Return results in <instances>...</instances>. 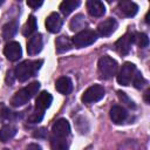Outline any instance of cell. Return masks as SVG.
<instances>
[{
	"instance_id": "obj_1",
	"label": "cell",
	"mask_w": 150,
	"mask_h": 150,
	"mask_svg": "<svg viewBox=\"0 0 150 150\" xmlns=\"http://www.w3.org/2000/svg\"><path fill=\"white\" fill-rule=\"evenodd\" d=\"M43 61L42 60H26L21 63H19L15 69H14V76L20 81V82H25L27 81L29 77L35 76V74L38 73V70L41 68Z\"/></svg>"
},
{
	"instance_id": "obj_2",
	"label": "cell",
	"mask_w": 150,
	"mask_h": 150,
	"mask_svg": "<svg viewBox=\"0 0 150 150\" xmlns=\"http://www.w3.org/2000/svg\"><path fill=\"white\" fill-rule=\"evenodd\" d=\"M39 89H40V83L38 81L29 83L28 86L23 87L22 89H20L14 94V96L11 100V104L13 107H21L26 104L39 91Z\"/></svg>"
},
{
	"instance_id": "obj_3",
	"label": "cell",
	"mask_w": 150,
	"mask_h": 150,
	"mask_svg": "<svg viewBox=\"0 0 150 150\" xmlns=\"http://www.w3.org/2000/svg\"><path fill=\"white\" fill-rule=\"evenodd\" d=\"M98 73H100V76L104 80H109L110 77H112L115 74H116V70H117V62L108 56V55H104L102 56L100 60H98Z\"/></svg>"
},
{
	"instance_id": "obj_4",
	"label": "cell",
	"mask_w": 150,
	"mask_h": 150,
	"mask_svg": "<svg viewBox=\"0 0 150 150\" xmlns=\"http://www.w3.org/2000/svg\"><path fill=\"white\" fill-rule=\"evenodd\" d=\"M97 39V33L91 29H83L80 30L75 36L71 39V42L77 48H83L87 46L93 45Z\"/></svg>"
},
{
	"instance_id": "obj_5",
	"label": "cell",
	"mask_w": 150,
	"mask_h": 150,
	"mask_svg": "<svg viewBox=\"0 0 150 150\" xmlns=\"http://www.w3.org/2000/svg\"><path fill=\"white\" fill-rule=\"evenodd\" d=\"M136 66L131 62H124L117 74V82L122 86H129L136 74Z\"/></svg>"
},
{
	"instance_id": "obj_6",
	"label": "cell",
	"mask_w": 150,
	"mask_h": 150,
	"mask_svg": "<svg viewBox=\"0 0 150 150\" xmlns=\"http://www.w3.org/2000/svg\"><path fill=\"white\" fill-rule=\"evenodd\" d=\"M104 88L101 84H93L90 86L81 96V100L83 103H94L103 98L104 96Z\"/></svg>"
},
{
	"instance_id": "obj_7",
	"label": "cell",
	"mask_w": 150,
	"mask_h": 150,
	"mask_svg": "<svg viewBox=\"0 0 150 150\" xmlns=\"http://www.w3.org/2000/svg\"><path fill=\"white\" fill-rule=\"evenodd\" d=\"M70 135V125L66 118H60L55 121L52 127V137L56 138H64L67 139Z\"/></svg>"
},
{
	"instance_id": "obj_8",
	"label": "cell",
	"mask_w": 150,
	"mask_h": 150,
	"mask_svg": "<svg viewBox=\"0 0 150 150\" xmlns=\"http://www.w3.org/2000/svg\"><path fill=\"white\" fill-rule=\"evenodd\" d=\"M134 43V34L131 33H127L124 34L122 38H120L116 43H115V47L117 49V52L122 55H127L130 49H131V45Z\"/></svg>"
},
{
	"instance_id": "obj_9",
	"label": "cell",
	"mask_w": 150,
	"mask_h": 150,
	"mask_svg": "<svg viewBox=\"0 0 150 150\" xmlns=\"http://www.w3.org/2000/svg\"><path fill=\"white\" fill-rule=\"evenodd\" d=\"M4 54L5 56L9 60V61H16L21 57L22 50H21V46L19 42L16 41H12L9 43H7L4 48Z\"/></svg>"
},
{
	"instance_id": "obj_10",
	"label": "cell",
	"mask_w": 150,
	"mask_h": 150,
	"mask_svg": "<svg viewBox=\"0 0 150 150\" xmlns=\"http://www.w3.org/2000/svg\"><path fill=\"white\" fill-rule=\"evenodd\" d=\"M116 28H117V21L112 18H108L98 23L97 33L101 36H109L116 30Z\"/></svg>"
},
{
	"instance_id": "obj_11",
	"label": "cell",
	"mask_w": 150,
	"mask_h": 150,
	"mask_svg": "<svg viewBox=\"0 0 150 150\" xmlns=\"http://www.w3.org/2000/svg\"><path fill=\"white\" fill-rule=\"evenodd\" d=\"M52 102H53V96L48 91H41L35 100V110L40 112H45V110L50 107Z\"/></svg>"
},
{
	"instance_id": "obj_12",
	"label": "cell",
	"mask_w": 150,
	"mask_h": 150,
	"mask_svg": "<svg viewBox=\"0 0 150 150\" xmlns=\"http://www.w3.org/2000/svg\"><path fill=\"white\" fill-rule=\"evenodd\" d=\"M42 36L41 34H34L29 38L27 42V53L28 55H36L42 49Z\"/></svg>"
},
{
	"instance_id": "obj_13",
	"label": "cell",
	"mask_w": 150,
	"mask_h": 150,
	"mask_svg": "<svg viewBox=\"0 0 150 150\" xmlns=\"http://www.w3.org/2000/svg\"><path fill=\"white\" fill-rule=\"evenodd\" d=\"M62 27V19L57 13H50L46 19V28L50 33H57L60 32Z\"/></svg>"
},
{
	"instance_id": "obj_14",
	"label": "cell",
	"mask_w": 150,
	"mask_h": 150,
	"mask_svg": "<svg viewBox=\"0 0 150 150\" xmlns=\"http://www.w3.org/2000/svg\"><path fill=\"white\" fill-rule=\"evenodd\" d=\"M110 118L115 124H122L128 118V112L123 107L114 105L110 109Z\"/></svg>"
},
{
	"instance_id": "obj_15",
	"label": "cell",
	"mask_w": 150,
	"mask_h": 150,
	"mask_svg": "<svg viewBox=\"0 0 150 150\" xmlns=\"http://www.w3.org/2000/svg\"><path fill=\"white\" fill-rule=\"evenodd\" d=\"M55 89L62 94V95H68L73 90V83L71 80L68 76H61L56 80L55 82Z\"/></svg>"
},
{
	"instance_id": "obj_16",
	"label": "cell",
	"mask_w": 150,
	"mask_h": 150,
	"mask_svg": "<svg viewBox=\"0 0 150 150\" xmlns=\"http://www.w3.org/2000/svg\"><path fill=\"white\" fill-rule=\"evenodd\" d=\"M87 9L90 15L100 18L105 13V7L102 1L98 0H89L87 1Z\"/></svg>"
},
{
	"instance_id": "obj_17",
	"label": "cell",
	"mask_w": 150,
	"mask_h": 150,
	"mask_svg": "<svg viewBox=\"0 0 150 150\" xmlns=\"http://www.w3.org/2000/svg\"><path fill=\"white\" fill-rule=\"evenodd\" d=\"M118 9L124 16L131 18L138 12V6L132 1H121L118 2Z\"/></svg>"
},
{
	"instance_id": "obj_18",
	"label": "cell",
	"mask_w": 150,
	"mask_h": 150,
	"mask_svg": "<svg viewBox=\"0 0 150 150\" xmlns=\"http://www.w3.org/2000/svg\"><path fill=\"white\" fill-rule=\"evenodd\" d=\"M71 47H73V42H71V40L68 36L61 35V36L56 38V40H55V48H56L57 53L68 52V50L71 49Z\"/></svg>"
},
{
	"instance_id": "obj_19",
	"label": "cell",
	"mask_w": 150,
	"mask_h": 150,
	"mask_svg": "<svg viewBox=\"0 0 150 150\" xmlns=\"http://www.w3.org/2000/svg\"><path fill=\"white\" fill-rule=\"evenodd\" d=\"M16 134V127L13 124H5L0 129V141L1 142H8L11 138H13Z\"/></svg>"
},
{
	"instance_id": "obj_20",
	"label": "cell",
	"mask_w": 150,
	"mask_h": 150,
	"mask_svg": "<svg viewBox=\"0 0 150 150\" xmlns=\"http://www.w3.org/2000/svg\"><path fill=\"white\" fill-rule=\"evenodd\" d=\"M18 28H19V25H18V21H16V20L9 21L8 23H6V25L2 27V38H4L5 40H8V39L13 38V36L16 34Z\"/></svg>"
},
{
	"instance_id": "obj_21",
	"label": "cell",
	"mask_w": 150,
	"mask_h": 150,
	"mask_svg": "<svg viewBox=\"0 0 150 150\" xmlns=\"http://www.w3.org/2000/svg\"><path fill=\"white\" fill-rule=\"evenodd\" d=\"M38 28V25H36V19L34 15H29L28 16V20L26 21L25 26H23V29H22V34L25 36H32L35 30Z\"/></svg>"
},
{
	"instance_id": "obj_22",
	"label": "cell",
	"mask_w": 150,
	"mask_h": 150,
	"mask_svg": "<svg viewBox=\"0 0 150 150\" xmlns=\"http://www.w3.org/2000/svg\"><path fill=\"white\" fill-rule=\"evenodd\" d=\"M80 1L79 0H64L61 2L60 5V11L64 14V15H68L70 14L75 8H77L80 6Z\"/></svg>"
},
{
	"instance_id": "obj_23",
	"label": "cell",
	"mask_w": 150,
	"mask_h": 150,
	"mask_svg": "<svg viewBox=\"0 0 150 150\" xmlns=\"http://www.w3.org/2000/svg\"><path fill=\"white\" fill-rule=\"evenodd\" d=\"M84 19H86V18H84L82 14H77V15H75V16L71 19L70 23H69L70 29H71L73 32L82 29V28L86 26V20H84ZM82 30H83V29H82Z\"/></svg>"
},
{
	"instance_id": "obj_24",
	"label": "cell",
	"mask_w": 150,
	"mask_h": 150,
	"mask_svg": "<svg viewBox=\"0 0 150 150\" xmlns=\"http://www.w3.org/2000/svg\"><path fill=\"white\" fill-rule=\"evenodd\" d=\"M50 148L52 150H68V141L64 138H56L50 136Z\"/></svg>"
},
{
	"instance_id": "obj_25",
	"label": "cell",
	"mask_w": 150,
	"mask_h": 150,
	"mask_svg": "<svg viewBox=\"0 0 150 150\" xmlns=\"http://www.w3.org/2000/svg\"><path fill=\"white\" fill-rule=\"evenodd\" d=\"M134 42H135L138 47L145 48V47H148V45H149V38H148V35L144 34V33H135V34H134Z\"/></svg>"
},
{
	"instance_id": "obj_26",
	"label": "cell",
	"mask_w": 150,
	"mask_h": 150,
	"mask_svg": "<svg viewBox=\"0 0 150 150\" xmlns=\"http://www.w3.org/2000/svg\"><path fill=\"white\" fill-rule=\"evenodd\" d=\"M132 84H134V87L137 88V89H141V88L145 84V79L143 77V75H142L139 71H136L135 76H134V79H132Z\"/></svg>"
},
{
	"instance_id": "obj_27",
	"label": "cell",
	"mask_w": 150,
	"mask_h": 150,
	"mask_svg": "<svg viewBox=\"0 0 150 150\" xmlns=\"http://www.w3.org/2000/svg\"><path fill=\"white\" fill-rule=\"evenodd\" d=\"M43 115H45V112H40V111H38V110L34 109V111L28 117V122L29 123H39V122L42 121Z\"/></svg>"
},
{
	"instance_id": "obj_28",
	"label": "cell",
	"mask_w": 150,
	"mask_h": 150,
	"mask_svg": "<svg viewBox=\"0 0 150 150\" xmlns=\"http://www.w3.org/2000/svg\"><path fill=\"white\" fill-rule=\"evenodd\" d=\"M117 95H118V98L122 101V103H125L128 107H130V108H135V104H134V102L125 95V93H123V91H117Z\"/></svg>"
},
{
	"instance_id": "obj_29",
	"label": "cell",
	"mask_w": 150,
	"mask_h": 150,
	"mask_svg": "<svg viewBox=\"0 0 150 150\" xmlns=\"http://www.w3.org/2000/svg\"><path fill=\"white\" fill-rule=\"evenodd\" d=\"M36 132H34V137H38V138H45L47 136V130L45 128H41L39 130H35Z\"/></svg>"
},
{
	"instance_id": "obj_30",
	"label": "cell",
	"mask_w": 150,
	"mask_h": 150,
	"mask_svg": "<svg viewBox=\"0 0 150 150\" xmlns=\"http://www.w3.org/2000/svg\"><path fill=\"white\" fill-rule=\"evenodd\" d=\"M42 1H38V0H35V1H33V0H28L27 1V5L29 6V7H32V8H38V7H40V6H42Z\"/></svg>"
},
{
	"instance_id": "obj_31",
	"label": "cell",
	"mask_w": 150,
	"mask_h": 150,
	"mask_svg": "<svg viewBox=\"0 0 150 150\" xmlns=\"http://www.w3.org/2000/svg\"><path fill=\"white\" fill-rule=\"evenodd\" d=\"M41 148H40V145H38V144H29L28 146H27V150H40Z\"/></svg>"
},
{
	"instance_id": "obj_32",
	"label": "cell",
	"mask_w": 150,
	"mask_h": 150,
	"mask_svg": "<svg viewBox=\"0 0 150 150\" xmlns=\"http://www.w3.org/2000/svg\"><path fill=\"white\" fill-rule=\"evenodd\" d=\"M12 77H13V76H12V71H8V73H7V77H6L7 83H9V84L13 83V79H12Z\"/></svg>"
},
{
	"instance_id": "obj_33",
	"label": "cell",
	"mask_w": 150,
	"mask_h": 150,
	"mask_svg": "<svg viewBox=\"0 0 150 150\" xmlns=\"http://www.w3.org/2000/svg\"><path fill=\"white\" fill-rule=\"evenodd\" d=\"M149 95H150V90L148 89V90L145 91V95H144V100H145V102H146V103H149V102H150V101H149Z\"/></svg>"
},
{
	"instance_id": "obj_34",
	"label": "cell",
	"mask_w": 150,
	"mask_h": 150,
	"mask_svg": "<svg viewBox=\"0 0 150 150\" xmlns=\"http://www.w3.org/2000/svg\"><path fill=\"white\" fill-rule=\"evenodd\" d=\"M2 150H9V149H7V148H5V149H2Z\"/></svg>"
}]
</instances>
